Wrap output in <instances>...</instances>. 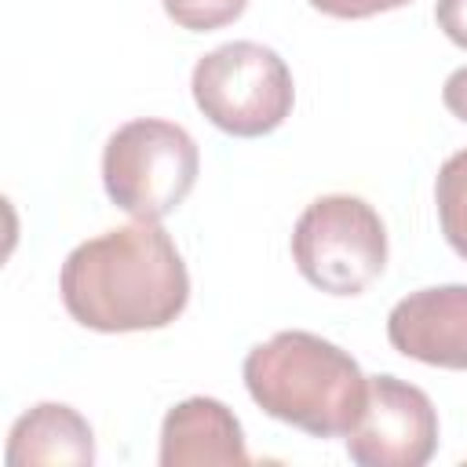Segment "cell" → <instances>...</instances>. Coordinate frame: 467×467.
I'll use <instances>...</instances> for the list:
<instances>
[{
  "label": "cell",
  "instance_id": "cell-1",
  "mask_svg": "<svg viewBox=\"0 0 467 467\" xmlns=\"http://www.w3.org/2000/svg\"><path fill=\"white\" fill-rule=\"evenodd\" d=\"M69 317L91 332H146L171 325L190 303L186 263L153 219L77 244L58 274Z\"/></svg>",
  "mask_w": 467,
  "mask_h": 467
},
{
  "label": "cell",
  "instance_id": "cell-2",
  "mask_svg": "<svg viewBox=\"0 0 467 467\" xmlns=\"http://www.w3.org/2000/svg\"><path fill=\"white\" fill-rule=\"evenodd\" d=\"M241 372L252 401L266 416L314 438H347L365 412L368 376L343 347L303 328L252 347Z\"/></svg>",
  "mask_w": 467,
  "mask_h": 467
},
{
  "label": "cell",
  "instance_id": "cell-3",
  "mask_svg": "<svg viewBox=\"0 0 467 467\" xmlns=\"http://www.w3.org/2000/svg\"><path fill=\"white\" fill-rule=\"evenodd\" d=\"M201 150L182 124L139 117L120 124L102 150L106 197L131 219L161 223L193 190Z\"/></svg>",
  "mask_w": 467,
  "mask_h": 467
},
{
  "label": "cell",
  "instance_id": "cell-4",
  "mask_svg": "<svg viewBox=\"0 0 467 467\" xmlns=\"http://www.w3.org/2000/svg\"><path fill=\"white\" fill-rule=\"evenodd\" d=\"M190 91L197 109L237 139L270 135L296 102L292 69L274 47L255 40H230L197 58Z\"/></svg>",
  "mask_w": 467,
  "mask_h": 467
},
{
  "label": "cell",
  "instance_id": "cell-5",
  "mask_svg": "<svg viewBox=\"0 0 467 467\" xmlns=\"http://www.w3.org/2000/svg\"><path fill=\"white\" fill-rule=\"evenodd\" d=\"M296 270L328 296H361L387 266V226L354 193H325L292 226Z\"/></svg>",
  "mask_w": 467,
  "mask_h": 467
},
{
  "label": "cell",
  "instance_id": "cell-6",
  "mask_svg": "<svg viewBox=\"0 0 467 467\" xmlns=\"http://www.w3.org/2000/svg\"><path fill=\"white\" fill-rule=\"evenodd\" d=\"M438 449L434 401L390 376H368L365 412L347 434V456L358 467H423Z\"/></svg>",
  "mask_w": 467,
  "mask_h": 467
},
{
  "label": "cell",
  "instance_id": "cell-7",
  "mask_svg": "<svg viewBox=\"0 0 467 467\" xmlns=\"http://www.w3.org/2000/svg\"><path fill=\"white\" fill-rule=\"evenodd\" d=\"M387 339L398 354L434 365L467 368V285H434L409 292L387 314Z\"/></svg>",
  "mask_w": 467,
  "mask_h": 467
},
{
  "label": "cell",
  "instance_id": "cell-8",
  "mask_svg": "<svg viewBox=\"0 0 467 467\" xmlns=\"http://www.w3.org/2000/svg\"><path fill=\"white\" fill-rule=\"evenodd\" d=\"M161 467H244L241 420L215 398H186L161 423Z\"/></svg>",
  "mask_w": 467,
  "mask_h": 467
},
{
  "label": "cell",
  "instance_id": "cell-9",
  "mask_svg": "<svg viewBox=\"0 0 467 467\" xmlns=\"http://www.w3.org/2000/svg\"><path fill=\"white\" fill-rule=\"evenodd\" d=\"M7 467H36V463H95V434L91 423L62 401H40L22 412L7 434L4 449Z\"/></svg>",
  "mask_w": 467,
  "mask_h": 467
},
{
  "label": "cell",
  "instance_id": "cell-10",
  "mask_svg": "<svg viewBox=\"0 0 467 467\" xmlns=\"http://www.w3.org/2000/svg\"><path fill=\"white\" fill-rule=\"evenodd\" d=\"M434 204L445 241L460 259H467V150L445 157L434 179Z\"/></svg>",
  "mask_w": 467,
  "mask_h": 467
},
{
  "label": "cell",
  "instance_id": "cell-11",
  "mask_svg": "<svg viewBox=\"0 0 467 467\" xmlns=\"http://www.w3.org/2000/svg\"><path fill=\"white\" fill-rule=\"evenodd\" d=\"M161 4L175 26L193 29V33L219 29L234 18H241V11L248 7V0H161Z\"/></svg>",
  "mask_w": 467,
  "mask_h": 467
},
{
  "label": "cell",
  "instance_id": "cell-12",
  "mask_svg": "<svg viewBox=\"0 0 467 467\" xmlns=\"http://www.w3.org/2000/svg\"><path fill=\"white\" fill-rule=\"evenodd\" d=\"M405 4H412V0H310V7H317L321 15H332V18H372V15L405 7Z\"/></svg>",
  "mask_w": 467,
  "mask_h": 467
},
{
  "label": "cell",
  "instance_id": "cell-13",
  "mask_svg": "<svg viewBox=\"0 0 467 467\" xmlns=\"http://www.w3.org/2000/svg\"><path fill=\"white\" fill-rule=\"evenodd\" d=\"M434 18H438V29L456 47H467V0H438Z\"/></svg>",
  "mask_w": 467,
  "mask_h": 467
},
{
  "label": "cell",
  "instance_id": "cell-14",
  "mask_svg": "<svg viewBox=\"0 0 467 467\" xmlns=\"http://www.w3.org/2000/svg\"><path fill=\"white\" fill-rule=\"evenodd\" d=\"M441 102H445V109H449L456 120L467 124V66H460V69H452V73L445 77Z\"/></svg>",
  "mask_w": 467,
  "mask_h": 467
}]
</instances>
